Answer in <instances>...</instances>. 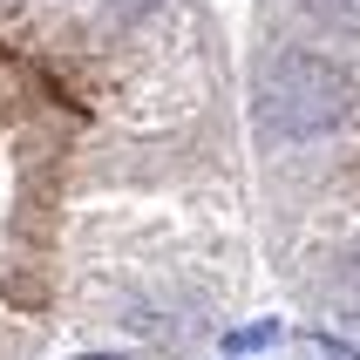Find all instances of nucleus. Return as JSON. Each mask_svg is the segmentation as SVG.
<instances>
[{
    "label": "nucleus",
    "instance_id": "nucleus-1",
    "mask_svg": "<svg viewBox=\"0 0 360 360\" xmlns=\"http://www.w3.org/2000/svg\"><path fill=\"white\" fill-rule=\"evenodd\" d=\"M306 14H320L340 34H360V0H306Z\"/></svg>",
    "mask_w": 360,
    "mask_h": 360
},
{
    "label": "nucleus",
    "instance_id": "nucleus-2",
    "mask_svg": "<svg viewBox=\"0 0 360 360\" xmlns=\"http://www.w3.org/2000/svg\"><path fill=\"white\" fill-rule=\"evenodd\" d=\"M109 7H116V14H129V20H136V14H150L157 0H109Z\"/></svg>",
    "mask_w": 360,
    "mask_h": 360
},
{
    "label": "nucleus",
    "instance_id": "nucleus-3",
    "mask_svg": "<svg viewBox=\"0 0 360 360\" xmlns=\"http://www.w3.org/2000/svg\"><path fill=\"white\" fill-rule=\"evenodd\" d=\"M75 360H122V354H75Z\"/></svg>",
    "mask_w": 360,
    "mask_h": 360
}]
</instances>
